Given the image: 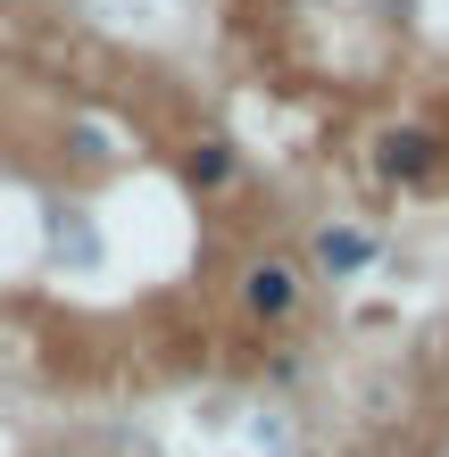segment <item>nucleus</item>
Masks as SVG:
<instances>
[{"instance_id":"obj_1","label":"nucleus","mask_w":449,"mask_h":457,"mask_svg":"<svg viewBox=\"0 0 449 457\" xmlns=\"http://www.w3.org/2000/svg\"><path fill=\"white\" fill-rule=\"evenodd\" d=\"M300 300H308V266H300V258L267 250V258H250V266H242V316H250V325L283 333V325L300 316Z\"/></svg>"},{"instance_id":"obj_2","label":"nucleus","mask_w":449,"mask_h":457,"mask_svg":"<svg viewBox=\"0 0 449 457\" xmlns=\"http://www.w3.org/2000/svg\"><path fill=\"white\" fill-rule=\"evenodd\" d=\"M441 167H449V142H441L433 125H383V133H375V175L400 183V192L433 183Z\"/></svg>"},{"instance_id":"obj_3","label":"nucleus","mask_w":449,"mask_h":457,"mask_svg":"<svg viewBox=\"0 0 449 457\" xmlns=\"http://www.w3.org/2000/svg\"><path fill=\"white\" fill-rule=\"evenodd\" d=\"M308 258L325 266L333 283H350V275H366V266H375V233H358V225H325Z\"/></svg>"},{"instance_id":"obj_4","label":"nucleus","mask_w":449,"mask_h":457,"mask_svg":"<svg viewBox=\"0 0 449 457\" xmlns=\"http://www.w3.org/2000/svg\"><path fill=\"white\" fill-rule=\"evenodd\" d=\"M183 167H192L200 192H225V183L242 175V158H233V142H217V133H208V142H192V158H183Z\"/></svg>"}]
</instances>
